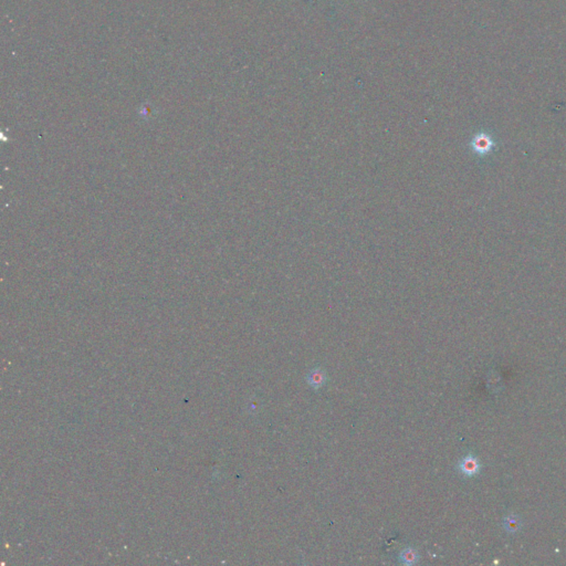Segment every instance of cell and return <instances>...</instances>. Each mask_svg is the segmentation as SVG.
Masks as SVG:
<instances>
[{
	"label": "cell",
	"mask_w": 566,
	"mask_h": 566,
	"mask_svg": "<svg viewBox=\"0 0 566 566\" xmlns=\"http://www.w3.org/2000/svg\"><path fill=\"white\" fill-rule=\"evenodd\" d=\"M503 526L507 530V532L516 533L521 529V526H522V521H521V519L518 516H516V514H510V516L504 518Z\"/></svg>",
	"instance_id": "5b68a950"
},
{
	"label": "cell",
	"mask_w": 566,
	"mask_h": 566,
	"mask_svg": "<svg viewBox=\"0 0 566 566\" xmlns=\"http://www.w3.org/2000/svg\"><path fill=\"white\" fill-rule=\"evenodd\" d=\"M307 381L312 389L320 390L326 381L325 372L320 367H315L307 375Z\"/></svg>",
	"instance_id": "3957f363"
},
{
	"label": "cell",
	"mask_w": 566,
	"mask_h": 566,
	"mask_svg": "<svg viewBox=\"0 0 566 566\" xmlns=\"http://www.w3.org/2000/svg\"><path fill=\"white\" fill-rule=\"evenodd\" d=\"M494 141L493 138L488 134V133L481 132L479 134H476L471 141V148L472 151L478 155H486L488 153H490L494 147Z\"/></svg>",
	"instance_id": "6da1fadb"
},
{
	"label": "cell",
	"mask_w": 566,
	"mask_h": 566,
	"mask_svg": "<svg viewBox=\"0 0 566 566\" xmlns=\"http://www.w3.org/2000/svg\"><path fill=\"white\" fill-rule=\"evenodd\" d=\"M399 562L406 564V565H414L418 562L419 554L418 552L412 548H406L404 549L399 554Z\"/></svg>",
	"instance_id": "277c9868"
},
{
	"label": "cell",
	"mask_w": 566,
	"mask_h": 566,
	"mask_svg": "<svg viewBox=\"0 0 566 566\" xmlns=\"http://www.w3.org/2000/svg\"><path fill=\"white\" fill-rule=\"evenodd\" d=\"M481 465L474 455L468 454L458 463V470L465 476H474L480 472Z\"/></svg>",
	"instance_id": "7a4b0ae2"
}]
</instances>
